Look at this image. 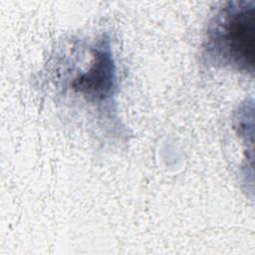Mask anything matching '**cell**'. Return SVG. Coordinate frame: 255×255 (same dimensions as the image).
Masks as SVG:
<instances>
[{
    "label": "cell",
    "mask_w": 255,
    "mask_h": 255,
    "mask_svg": "<svg viewBox=\"0 0 255 255\" xmlns=\"http://www.w3.org/2000/svg\"><path fill=\"white\" fill-rule=\"evenodd\" d=\"M55 89L97 112H112L118 90L111 40L73 39L55 51L48 63Z\"/></svg>",
    "instance_id": "cell-1"
},
{
    "label": "cell",
    "mask_w": 255,
    "mask_h": 255,
    "mask_svg": "<svg viewBox=\"0 0 255 255\" xmlns=\"http://www.w3.org/2000/svg\"><path fill=\"white\" fill-rule=\"evenodd\" d=\"M254 1H229L210 18L202 43L204 65L253 76Z\"/></svg>",
    "instance_id": "cell-2"
}]
</instances>
